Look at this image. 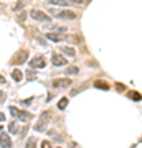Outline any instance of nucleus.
<instances>
[{
  "mask_svg": "<svg viewBox=\"0 0 142 148\" xmlns=\"http://www.w3.org/2000/svg\"><path fill=\"white\" fill-rule=\"evenodd\" d=\"M50 115H51L50 110H45V112L41 114L40 120L35 123V130H36V132H46V125H48V122H50Z\"/></svg>",
  "mask_w": 142,
  "mask_h": 148,
  "instance_id": "obj_1",
  "label": "nucleus"
},
{
  "mask_svg": "<svg viewBox=\"0 0 142 148\" xmlns=\"http://www.w3.org/2000/svg\"><path fill=\"white\" fill-rule=\"evenodd\" d=\"M10 114L13 115V117H17L18 120H22V122H28L30 119H32V114H28V112H25V110H18L17 107H10Z\"/></svg>",
  "mask_w": 142,
  "mask_h": 148,
  "instance_id": "obj_2",
  "label": "nucleus"
},
{
  "mask_svg": "<svg viewBox=\"0 0 142 148\" xmlns=\"http://www.w3.org/2000/svg\"><path fill=\"white\" fill-rule=\"evenodd\" d=\"M28 66L33 67V69H43V67L46 66V61H45V58H41V56H36V58H33V59H30V63H28Z\"/></svg>",
  "mask_w": 142,
  "mask_h": 148,
  "instance_id": "obj_3",
  "label": "nucleus"
},
{
  "mask_svg": "<svg viewBox=\"0 0 142 148\" xmlns=\"http://www.w3.org/2000/svg\"><path fill=\"white\" fill-rule=\"evenodd\" d=\"M30 17H32L33 20H38V21H50V17H48L45 12H41V10H32V12H30Z\"/></svg>",
  "mask_w": 142,
  "mask_h": 148,
  "instance_id": "obj_4",
  "label": "nucleus"
},
{
  "mask_svg": "<svg viewBox=\"0 0 142 148\" xmlns=\"http://www.w3.org/2000/svg\"><path fill=\"white\" fill-rule=\"evenodd\" d=\"M27 59H28V51L22 49V51H18L17 56H13V64H23Z\"/></svg>",
  "mask_w": 142,
  "mask_h": 148,
  "instance_id": "obj_5",
  "label": "nucleus"
},
{
  "mask_svg": "<svg viewBox=\"0 0 142 148\" xmlns=\"http://www.w3.org/2000/svg\"><path fill=\"white\" fill-rule=\"evenodd\" d=\"M51 63H53L55 66H58V67L66 66V64H68L66 58H63L61 54H53V56H51Z\"/></svg>",
  "mask_w": 142,
  "mask_h": 148,
  "instance_id": "obj_6",
  "label": "nucleus"
},
{
  "mask_svg": "<svg viewBox=\"0 0 142 148\" xmlns=\"http://www.w3.org/2000/svg\"><path fill=\"white\" fill-rule=\"evenodd\" d=\"M56 17H58V18H61V20H75V18H76V13H75V12L63 10V12H58V13H56Z\"/></svg>",
  "mask_w": 142,
  "mask_h": 148,
  "instance_id": "obj_7",
  "label": "nucleus"
},
{
  "mask_svg": "<svg viewBox=\"0 0 142 148\" xmlns=\"http://www.w3.org/2000/svg\"><path fill=\"white\" fill-rule=\"evenodd\" d=\"M0 147L2 148H12V140L7 133H2L0 135Z\"/></svg>",
  "mask_w": 142,
  "mask_h": 148,
  "instance_id": "obj_8",
  "label": "nucleus"
},
{
  "mask_svg": "<svg viewBox=\"0 0 142 148\" xmlns=\"http://www.w3.org/2000/svg\"><path fill=\"white\" fill-rule=\"evenodd\" d=\"M71 84V79H58V81H53V86L55 87H68Z\"/></svg>",
  "mask_w": 142,
  "mask_h": 148,
  "instance_id": "obj_9",
  "label": "nucleus"
},
{
  "mask_svg": "<svg viewBox=\"0 0 142 148\" xmlns=\"http://www.w3.org/2000/svg\"><path fill=\"white\" fill-rule=\"evenodd\" d=\"M60 51H63V53L66 54V56H69V58H73V56H76V49L73 46H63L60 49Z\"/></svg>",
  "mask_w": 142,
  "mask_h": 148,
  "instance_id": "obj_10",
  "label": "nucleus"
},
{
  "mask_svg": "<svg viewBox=\"0 0 142 148\" xmlns=\"http://www.w3.org/2000/svg\"><path fill=\"white\" fill-rule=\"evenodd\" d=\"M94 87L101 89V91H109V84L108 82H104V81H101V79H98V81H94Z\"/></svg>",
  "mask_w": 142,
  "mask_h": 148,
  "instance_id": "obj_11",
  "label": "nucleus"
},
{
  "mask_svg": "<svg viewBox=\"0 0 142 148\" xmlns=\"http://www.w3.org/2000/svg\"><path fill=\"white\" fill-rule=\"evenodd\" d=\"M22 76H23V74H22L20 69H13V71H12V79H13L15 82L22 81Z\"/></svg>",
  "mask_w": 142,
  "mask_h": 148,
  "instance_id": "obj_12",
  "label": "nucleus"
},
{
  "mask_svg": "<svg viewBox=\"0 0 142 148\" xmlns=\"http://www.w3.org/2000/svg\"><path fill=\"white\" fill-rule=\"evenodd\" d=\"M46 38L50 41H61V40H65V36H60V35H56V33H46Z\"/></svg>",
  "mask_w": 142,
  "mask_h": 148,
  "instance_id": "obj_13",
  "label": "nucleus"
},
{
  "mask_svg": "<svg viewBox=\"0 0 142 148\" xmlns=\"http://www.w3.org/2000/svg\"><path fill=\"white\" fill-rule=\"evenodd\" d=\"M51 5H60V7H66L68 5V0H48Z\"/></svg>",
  "mask_w": 142,
  "mask_h": 148,
  "instance_id": "obj_14",
  "label": "nucleus"
},
{
  "mask_svg": "<svg viewBox=\"0 0 142 148\" xmlns=\"http://www.w3.org/2000/svg\"><path fill=\"white\" fill-rule=\"evenodd\" d=\"M8 130H10V133H15V135L20 132V128H18V125H17L15 122H12V123L8 125Z\"/></svg>",
  "mask_w": 142,
  "mask_h": 148,
  "instance_id": "obj_15",
  "label": "nucleus"
},
{
  "mask_svg": "<svg viewBox=\"0 0 142 148\" xmlns=\"http://www.w3.org/2000/svg\"><path fill=\"white\" fill-rule=\"evenodd\" d=\"M78 73H79V69L76 66H69L66 69V76H73V74H78Z\"/></svg>",
  "mask_w": 142,
  "mask_h": 148,
  "instance_id": "obj_16",
  "label": "nucleus"
},
{
  "mask_svg": "<svg viewBox=\"0 0 142 148\" xmlns=\"http://www.w3.org/2000/svg\"><path fill=\"white\" fill-rule=\"evenodd\" d=\"M129 99H132V101H142V95L139 92H131L129 94Z\"/></svg>",
  "mask_w": 142,
  "mask_h": 148,
  "instance_id": "obj_17",
  "label": "nucleus"
},
{
  "mask_svg": "<svg viewBox=\"0 0 142 148\" xmlns=\"http://www.w3.org/2000/svg\"><path fill=\"white\" fill-rule=\"evenodd\" d=\"M66 105H68V99H66V97H63V99L58 102V109H61V110H63V109H66Z\"/></svg>",
  "mask_w": 142,
  "mask_h": 148,
  "instance_id": "obj_18",
  "label": "nucleus"
},
{
  "mask_svg": "<svg viewBox=\"0 0 142 148\" xmlns=\"http://www.w3.org/2000/svg\"><path fill=\"white\" fill-rule=\"evenodd\" d=\"M27 148H36V140H35V138H28Z\"/></svg>",
  "mask_w": 142,
  "mask_h": 148,
  "instance_id": "obj_19",
  "label": "nucleus"
},
{
  "mask_svg": "<svg viewBox=\"0 0 142 148\" xmlns=\"http://www.w3.org/2000/svg\"><path fill=\"white\" fill-rule=\"evenodd\" d=\"M27 77L30 81H33V79H36V74H35L33 71H27Z\"/></svg>",
  "mask_w": 142,
  "mask_h": 148,
  "instance_id": "obj_20",
  "label": "nucleus"
},
{
  "mask_svg": "<svg viewBox=\"0 0 142 148\" xmlns=\"http://www.w3.org/2000/svg\"><path fill=\"white\" fill-rule=\"evenodd\" d=\"M41 148H51V145H50V141H41Z\"/></svg>",
  "mask_w": 142,
  "mask_h": 148,
  "instance_id": "obj_21",
  "label": "nucleus"
},
{
  "mask_svg": "<svg viewBox=\"0 0 142 148\" xmlns=\"http://www.w3.org/2000/svg\"><path fill=\"white\" fill-rule=\"evenodd\" d=\"M5 99H7L5 92H2V91H0V104H2V102H5Z\"/></svg>",
  "mask_w": 142,
  "mask_h": 148,
  "instance_id": "obj_22",
  "label": "nucleus"
},
{
  "mask_svg": "<svg viewBox=\"0 0 142 148\" xmlns=\"http://www.w3.org/2000/svg\"><path fill=\"white\" fill-rule=\"evenodd\" d=\"M25 15H27L25 12H22V13L18 15V20H20V21H22V20H25Z\"/></svg>",
  "mask_w": 142,
  "mask_h": 148,
  "instance_id": "obj_23",
  "label": "nucleus"
},
{
  "mask_svg": "<svg viewBox=\"0 0 142 148\" xmlns=\"http://www.w3.org/2000/svg\"><path fill=\"white\" fill-rule=\"evenodd\" d=\"M116 87L119 89V91H122V89H126V87H124V84H116Z\"/></svg>",
  "mask_w": 142,
  "mask_h": 148,
  "instance_id": "obj_24",
  "label": "nucleus"
},
{
  "mask_svg": "<svg viewBox=\"0 0 142 148\" xmlns=\"http://www.w3.org/2000/svg\"><path fill=\"white\" fill-rule=\"evenodd\" d=\"M5 120V114H3V112H0V122H3Z\"/></svg>",
  "mask_w": 142,
  "mask_h": 148,
  "instance_id": "obj_25",
  "label": "nucleus"
},
{
  "mask_svg": "<svg viewBox=\"0 0 142 148\" xmlns=\"http://www.w3.org/2000/svg\"><path fill=\"white\" fill-rule=\"evenodd\" d=\"M3 10H5V5H3V3H2V2H0V13H2V12H3Z\"/></svg>",
  "mask_w": 142,
  "mask_h": 148,
  "instance_id": "obj_26",
  "label": "nucleus"
},
{
  "mask_svg": "<svg viewBox=\"0 0 142 148\" xmlns=\"http://www.w3.org/2000/svg\"><path fill=\"white\" fill-rule=\"evenodd\" d=\"M71 2H75V3H83V0H71Z\"/></svg>",
  "mask_w": 142,
  "mask_h": 148,
  "instance_id": "obj_27",
  "label": "nucleus"
},
{
  "mask_svg": "<svg viewBox=\"0 0 142 148\" xmlns=\"http://www.w3.org/2000/svg\"><path fill=\"white\" fill-rule=\"evenodd\" d=\"M0 130H2V127H0Z\"/></svg>",
  "mask_w": 142,
  "mask_h": 148,
  "instance_id": "obj_28",
  "label": "nucleus"
}]
</instances>
